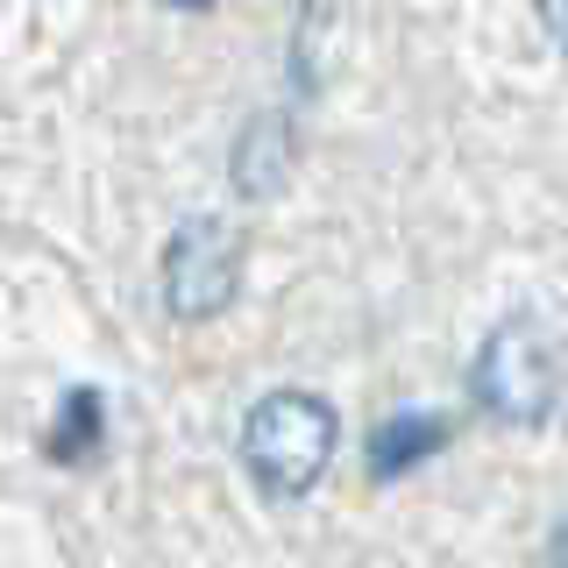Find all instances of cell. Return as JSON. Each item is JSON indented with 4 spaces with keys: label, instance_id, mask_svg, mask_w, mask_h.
<instances>
[{
    "label": "cell",
    "instance_id": "8992f818",
    "mask_svg": "<svg viewBox=\"0 0 568 568\" xmlns=\"http://www.w3.org/2000/svg\"><path fill=\"white\" fill-rule=\"evenodd\" d=\"M93 448H100V398H93V390H71L64 413H58V440H50V455L85 462Z\"/></svg>",
    "mask_w": 568,
    "mask_h": 568
},
{
    "label": "cell",
    "instance_id": "ba28073f",
    "mask_svg": "<svg viewBox=\"0 0 568 568\" xmlns=\"http://www.w3.org/2000/svg\"><path fill=\"white\" fill-rule=\"evenodd\" d=\"M547 568H568V519L555 526V540H547Z\"/></svg>",
    "mask_w": 568,
    "mask_h": 568
},
{
    "label": "cell",
    "instance_id": "6da1fadb",
    "mask_svg": "<svg viewBox=\"0 0 568 568\" xmlns=\"http://www.w3.org/2000/svg\"><path fill=\"white\" fill-rule=\"evenodd\" d=\"M342 448V419L313 390H271L242 419V469L263 497H306Z\"/></svg>",
    "mask_w": 568,
    "mask_h": 568
},
{
    "label": "cell",
    "instance_id": "52a82bcc",
    "mask_svg": "<svg viewBox=\"0 0 568 568\" xmlns=\"http://www.w3.org/2000/svg\"><path fill=\"white\" fill-rule=\"evenodd\" d=\"M540 22H547L555 43H568V0H540Z\"/></svg>",
    "mask_w": 568,
    "mask_h": 568
},
{
    "label": "cell",
    "instance_id": "7a4b0ae2",
    "mask_svg": "<svg viewBox=\"0 0 568 568\" xmlns=\"http://www.w3.org/2000/svg\"><path fill=\"white\" fill-rule=\"evenodd\" d=\"M469 390L490 419L505 426H547L561 405V342L547 320H505L490 327V342L476 348V369H469Z\"/></svg>",
    "mask_w": 568,
    "mask_h": 568
},
{
    "label": "cell",
    "instance_id": "277c9868",
    "mask_svg": "<svg viewBox=\"0 0 568 568\" xmlns=\"http://www.w3.org/2000/svg\"><path fill=\"white\" fill-rule=\"evenodd\" d=\"M235 192H248V200H271V192L292 178V121L284 114H256L235 142Z\"/></svg>",
    "mask_w": 568,
    "mask_h": 568
},
{
    "label": "cell",
    "instance_id": "3957f363",
    "mask_svg": "<svg viewBox=\"0 0 568 568\" xmlns=\"http://www.w3.org/2000/svg\"><path fill=\"white\" fill-rule=\"evenodd\" d=\"M242 284V227L213 221V213H200V221H185L164 248V306L171 320H213L235 298Z\"/></svg>",
    "mask_w": 568,
    "mask_h": 568
},
{
    "label": "cell",
    "instance_id": "5b68a950",
    "mask_svg": "<svg viewBox=\"0 0 568 568\" xmlns=\"http://www.w3.org/2000/svg\"><path fill=\"white\" fill-rule=\"evenodd\" d=\"M448 448V419L440 413H413V419H384L377 434H369V476L390 484V476H405L413 462L440 455Z\"/></svg>",
    "mask_w": 568,
    "mask_h": 568
}]
</instances>
